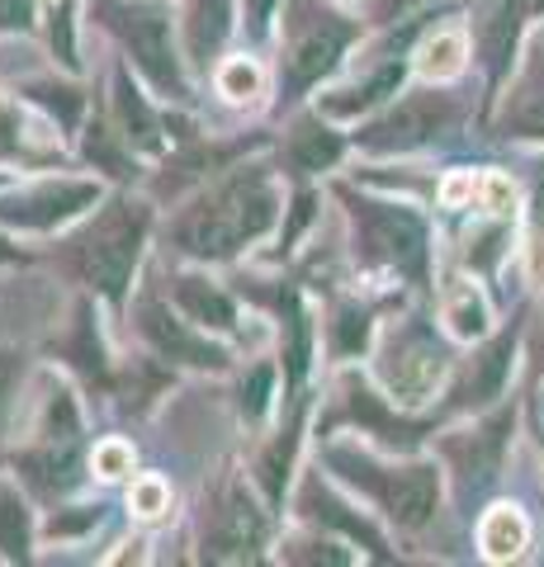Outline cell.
I'll use <instances>...</instances> for the list:
<instances>
[{"instance_id": "obj_1", "label": "cell", "mask_w": 544, "mask_h": 567, "mask_svg": "<svg viewBox=\"0 0 544 567\" xmlns=\"http://www.w3.org/2000/svg\"><path fill=\"white\" fill-rule=\"evenodd\" d=\"M275 223V194L260 181H233L181 223V241L195 256H227Z\"/></svg>"}, {"instance_id": "obj_2", "label": "cell", "mask_w": 544, "mask_h": 567, "mask_svg": "<svg viewBox=\"0 0 544 567\" xmlns=\"http://www.w3.org/2000/svg\"><path fill=\"white\" fill-rule=\"evenodd\" d=\"M143 227H147L143 208L114 204L95 223V233L85 237V275L100 284V293H110V298L124 293V284L133 275V260H137V246H143Z\"/></svg>"}, {"instance_id": "obj_3", "label": "cell", "mask_w": 544, "mask_h": 567, "mask_svg": "<svg viewBox=\"0 0 544 567\" xmlns=\"http://www.w3.org/2000/svg\"><path fill=\"white\" fill-rule=\"evenodd\" d=\"M100 14L114 24L119 39L133 48L137 66H143L162 91H175V85H181V71H175V58H171V20H166V10H156V6H114V0H104Z\"/></svg>"}, {"instance_id": "obj_4", "label": "cell", "mask_w": 544, "mask_h": 567, "mask_svg": "<svg viewBox=\"0 0 544 567\" xmlns=\"http://www.w3.org/2000/svg\"><path fill=\"white\" fill-rule=\"evenodd\" d=\"M445 118H450L445 100H435V95H412V100H402L389 118H379L374 128H365V142H370V147H379V152L417 147V142H427Z\"/></svg>"}, {"instance_id": "obj_5", "label": "cell", "mask_w": 544, "mask_h": 567, "mask_svg": "<svg viewBox=\"0 0 544 567\" xmlns=\"http://www.w3.org/2000/svg\"><path fill=\"white\" fill-rule=\"evenodd\" d=\"M383 379H389L393 398H402V402H427L435 379H441V354L427 346V336L393 341L389 360H383Z\"/></svg>"}, {"instance_id": "obj_6", "label": "cell", "mask_w": 544, "mask_h": 567, "mask_svg": "<svg viewBox=\"0 0 544 567\" xmlns=\"http://www.w3.org/2000/svg\"><path fill=\"white\" fill-rule=\"evenodd\" d=\"M346 43V24H337L331 14H312L294 29V43H289V81L294 85H308L318 81L322 71L337 62V52Z\"/></svg>"}, {"instance_id": "obj_7", "label": "cell", "mask_w": 544, "mask_h": 567, "mask_svg": "<svg viewBox=\"0 0 544 567\" xmlns=\"http://www.w3.org/2000/svg\"><path fill=\"white\" fill-rule=\"evenodd\" d=\"M85 204H95V185H48V189L20 194V199H6L0 204V218L20 223V227H52L81 213Z\"/></svg>"}, {"instance_id": "obj_8", "label": "cell", "mask_w": 544, "mask_h": 567, "mask_svg": "<svg viewBox=\"0 0 544 567\" xmlns=\"http://www.w3.org/2000/svg\"><path fill=\"white\" fill-rule=\"evenodd\" d=\"M370 483L379 487L383 502H389L398 525H421L435 511V468H427V464L398 468L389 477H370Z\"/></svg>"}, {"instance_id": "obj_9", "label": "cell", "mask_w": 544, "mask_h": 567, "mask_svg": "<svg viewBox=\"0 0 544 567\" xmlns=\"http://www.w3.org/2000/svg\"><path fill=\"white\" fill-rule=\"evenodd\" d=\"M260 539H266V520H260V511L247 502V492L233 487L214 520V548L223 558H252Z\"/></svg>"}, {"instance_id": "obj_10", "label": "cell", "mask_w": 544, "mask_h": 567, "mask_svg": "<svg viewBox=\"0 0 544 567\" xmlns=\"http://www.w3.org/2000/svg\"><path fill=\"white\" fill-rule=\"evenodd\" d=\"M143 331L156 341V350L171 354V360H185V364H223V354L214 346L195 341L181 322H171L166 308H143Z\"/></svg>"}, {"instance_id": "obj_11", "label": "cell", "mask_w": 544, "mask_h": 567, "mask_svg": "<svg viewBox=\"0 0 544 567\" xmlns=\"http://www.w3.org/2000/svg\"><path fill=\"white\" fill-rule=\"evenodd\" d=\"M370 237L389 260H402V265L421 260V227L408 213H370Z\"/></svg>"}, {"instance_id": "obj_12", "label": "cell", "mask_w": 544, "mask_h": 567, "mask_svg": "<svg viewBox=\"0 0 544 567\" xmlns=\"http://www.w3.org/2000/svg\"><path fill=\"white\" fill-rule=\"evenodd\" d=\"M227 24H233V10H227V0H189V52L195 58H208L218 43H223V33Z\"/></svg>"}, {"instance_id": "obj_13", "label": "cell", "mask_w": 544, "mask_h": 567, "mask_svg": "<svg viewBox=\"0 0 544 567\" xmlns=\"http://www.w3.org/2000/svg\"><path fill=\"white\" fill-rule=\"evenodd\" d=\"M525 520H521V511H512V506H497V511H487V520H483V554L487 558H516L521 548H525Z\"/></svg>"}, {"instance_id": "obj_14", "label": "cell", "mask_w": 544, "mask_h": 567, "mask_svg": "<svg viewBox=\"0 0 544 567\" xmlns=\"http://www.w3.org/2000/svg\"><path fill=\"white\" fill-rule=\"evenodd\" d=\"M506 369H512V336H502V341L487 346L479 360H473V374H469V388H464V398L469 402H487V398H497V388L506 379Z\"/></svg>"}, {"instance_id": "obj_15", "label": "cell", "mask_w": 544, "mask_h": 567, "mask_svg": "<svg viewBox=\"0 0 544 567\" xmlns=\"http://www.w3.org/2000/svg\"><path fill=\"white\" fill-rule=\"evenodd\" d=\"M181 308L204 327H218V331L233 327V303L218 289H208L204 279H181Z\"/></svg>"}, {"instance_id": "obj_16", "label": "cell", "mask_w": 544, "mask_h": 567, "mask_svg": "<svg viewBox=\"0 0 544 567\" xmlns=\"http://www.w3.org/2000/svg\"><path fill=\"white\" fill-rule=\"evenodd\" d=\"M506 128H516V133H544V62L521 81L512 110H506Z\"/></svg>"}, {"instance_id": "obj_17", "label": "cell", "mask_w": 544, "mask_h": 567, "mask_svg": "<svg viewBox=\"0 0 544 567\" xmlns=\"http://www.w3.org/2000/svg\"><path fill=\"white\" fill-rule=\"evenodd\" d=\"M445 322H450V331L460 336V341H473V336H483V331H487V303L464 284V289H454V293H450Z\"/></svg>"}, {"instance_id": "obj_18", "label": "cell", "mask_w": 544, "mask_h": 567, "mask_svg": "<svg viewBox=\"0 0 544 567\" xmlns=\"http://www.w3.org/2000/svg\"><path fill=\"white\" fill-rule=\"evenodd\" d=\"M464 66V39L460 33H435V39L421 48V71L431 81H445V76H460Z\"/></svg>"}, {"instance_id": "obj_19", "label": "cell", "mask_w": 544, "mask_h": 567, "mask_svg": "<svg viewBox=\"0 0 544 567\" xmlns=\"http://www.w3.org/2000/svg\"><path fill=\"white\" fill-rule=\"evenodd\" d=\"M0 548H6L10 558H20L29 548V516L10 487H0Z\"/></svg>"}, {"instance_id": "obj_20", "label": "cell", "mask_w": 544, "mask_h": 567, "mask_svg": "<svg viewBox=\"0 0 544 567\" xmlns=\"http://www.w3.org/2000/svg\"><path fill=\"white\" fill-rule=\"evenodd\" d=\"M516 6H502L493 20H487L483 29V43H487V62H493L497 71L506 66V58H512V43H516Z\"/></svg>"}, {"instance_id": "obj_21", "label": "cell", "mask_w": 544, "mask_h": 567, "mask_svg": "<svg viewBox=\"0 0 544 567\" xmlns=\"http://www.w3.org/2000/svg\"><path fill=\"white\" fill-rule=\"evenodd\" d=\"M337 152H341V142L331 137V133H322V128H298V133H294V156H298V162H304L308 171L331 166V162H337Z\"/></svg>"}, {"instance_id": "obj_22", "label": "cell", "mask_w": 544, "mask_h": 567, "mask_svg": "<svg viewBox=\"0 0 544 567\" xmlns=\"http://www.w3.org/2000/svg\"><path fill=\"white\" fill-rule=\"evenodd\" d=\"M119 114H124L129 137H137L143 147H156V118L147 114V104L129 91V81H119Z\"/></svg>"}, {"instance_id": "obj_23", "label": "cell", "mask_w": 544, "mask_h": 567, "mask_svg": "<svg viewBox=\"0 0 544 567\" xmlns=\"http://www.w3.org/2000/svg\"><path fill=\"white\" fill-rule=\"evenodd\" d=\"M218 85H223V95H227V100H256V95H260V66L247 62V58L227 62V66H223V76H218Z\"/></svg>"}, {"instance_id": "obj_24", "label": "cell", "mask_w": 544, "mask_h": 567, "mask_svg": "<svg viewBox=\"0 0 544 567\" xmlns=\"http://www.w3.org/2000/svg\"><path fill=\"white\" fill-rule=\"evenodd\" d=\"M48 33L62 62H76V43H72V0H48Z\"/></svg>"}, {"instance_id": "obj_25", "label": "cell", "mask_w": 544, "mask_h": 567, "mask_svg": "<svg viewBox=\"0 0 544 567\" xmlns=\"http://www.w3.org/2000/svg\"><path fill=\"white\" fill-rule=\"evenodd\" d=\"M133 468V450L124 445V440H104V445L95 450V473L100 477H124Z\"/></svg>"}, {"instance_id": "obj_26", "label": "cell", "mask_w": 544, "mask_h": 567, "mask_svg": "<svg viewBox=\"0 0 544 567\" xmlns=\"http://www.w3.org/2000/svg\"><path fill=\"white\" fill-rule=\"evenodd\" d=\"M133 511L137 516H162L166 511V483L162 477H143V483H133Z\"/></svg>"}, {"instance_id": "obj_27", "label": "cell", "mask_w": 544, "mask_h": 567, "mask_svg": "<svg viewBox=\"0 0 544 567\" xmlns=\"http://www.w3.org/2000/svg\"><path fill=\"white\" fill-rule=\"evenodd\" d=\"M270 383H275V374H270V369H256V374H252L247 393H242V402H247V412H252V416H260V412H266V402H270Z\"/></svg>"}, {"instance_id": "obj_28", "label": "cell", "mask_w": 544, "mask_h": 567, "mask_svg": "<svg viewBox=\"0 0 544 567\" xmlns=\"http://www.w3.org/2000/svg\"><path fill=\"white\" fill-rule=\"evenodd\" d=\"M14 379H20V354L0 350V406H6V398H10V388H14Z\"/></svg>"}, {"instance_id": "obj_29", "label": "cell", "mask_w": 544, "mask_h": 567, "mask_svg": "<svg viewBox=\"0 0 544 567\" xmlns=\"http://www.w3.org/2000/svg\"><path fill=\"white\" fill-rule=\"evenodd\" d=\"M497 440H502V421H497V425H487V431H483V445H487V450H497ZM487 468H493V454L473 458V473H479V477H487Z\"/></svg>"}, {"instance_id": "obj_30", "label": "cell", "mask_w": 544, "mask_h": 567, "mask_svg": "<svg viewBox=\"0 0 544 567\" xmlns=\"http://www.w3.org/2000/svg\"><path fill=\"white\" fill-rule=\"evenodd\" d=\"M0 24H29V0H0Z\"/></svg>"}, {"instance_id": "obj_31", "label": "cell", "mask_w": 544, "mask_h": 567, "mask_svg": "<svg viewBox=\"0 0 544 567\" xmlns=\"http://www.w3.org/2000/svg\"><path fill=\"white\" fill-rule=\"evenodd\" d=\"M487 199H493V208H506V199H512V185H506V181H487Z\"/></svg>"}, {"instance_id": "obj_32", "label": "cell", "mask_w": 544, "mask_h": 567, "mask_svg": "<svg viewBox=\"0 0 544 567\" xmlns=\"http://www.w3.org/2000/svg\"><path fill=\"white\" fill-rule=\"evenodd\" d=\"M247 10H252V24H266L270 10H275V0H247Z\"/></svg>"}, {"instance_id": "obj_33", "label": "cell", "mask_w": 544, "mask_h": 567, "mask_svg": "<svg viewBox=\"0 0 544 567\" xmlns=\"http://www.w3.org/2000/svg\"><path fill=\"white\" fill-rule=\"evenodd\" d=\"M445 194H450V199H464V194H469V181H450Z\"/></svg>"}, {"instance_id": "obj_34", "label": "cell", "mask_w": 544, "mask_h": 567, "mask_svg": "<svg viewBox=\"0 0 544 567\" xmlns=\"http://www.w3.org/2000/svg\"><path fill=\"white\" fill-rule=\"evenodd\" d=\"M0 260H14V251H10V246H6V241H0Z\"/></svg>"}]
</instances>
